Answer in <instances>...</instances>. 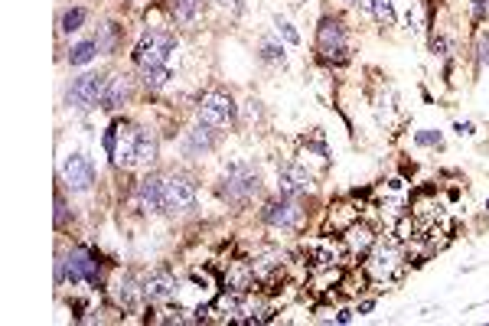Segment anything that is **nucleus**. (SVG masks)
<instances>
[{
  "instance_id": "7c9ffc66",
  "label": "nucleus",
  "mask_w": 489,
  "mask_h": 326,
  "mask_svg": "<svg viewBox=\"0 0 489 326\" xmlns=\"http://www.w3.org/2000/svg\"><path fill=\"white\" fill-rule=\"evenodd\" d=\"M417 144H440V134H417Z\"/></svg>"
},
{
  "instance_id": "4468645a",
  "label": "nucleus",
  "mask_w": 489,
  "mask_h": 326,
  "mask_svg": "<svg viewBox=\"0 0 489 326\" xmlns=\"http://www.w3.org/2000/svg\"><path fill=\"white\" fill-rule=\"evenodd\" d=\"M127 95H131V78L127 76L108 78V85H105V98H101V108H105V111H118V108L127 101Z\"/></svg>"
},
{
  "instance_id": "72a5a7b5",
  "label": "nucleus",
  "mask_w": 489,
  "mask_h": 326,
  "mask_svg": "<svg viewBox=\"0 0 489 326\" xmlns=\"http://www.w3.org/2000/svg\"><path fill=\"white\" fill-rule=\"evenodd\" d=\"M346 3H359V0H346Z\"/></svg>"
},
{
  "instance_id": "ddd939ff",
  "label": "nucleus",
  "mask_w": 489,
  "mask_h": 326,
  "mask_svg": "<svg viewBox=\"0 0 489 326\" xmlns=\"http://www.w3.org/2000/svg\"><path fill=\"white\" fill-rule=\"evenodd\" d=\"M213 144H215V134H213V127L209 124H196L193 131H186V138H183V151L189 153V157H199V153L206 151H213Z\"/></svg>"
},
{
  "instance_id": "1a4fd4ad",
  "label": "nucleus",
  "mask_w": 489,
  "mask_h": 326,
  "mask_svg": "<svg viewBox=\"0 0 489 326\" xmlns=\"http://www.w3.org/2000/svg\"><path fill=\"white\" fill-rule=\"evenodd\" d=\"M261 219L268 226H277V228H294L301 222V209H297V202L290 199H281V202H268L264 206Z\"/></svg>"
},
{
  "instance_id": "f3484780",
  "label": "nucleus",
  "mask_w": 489,
  "mask_h": 326,
  "mask_svg": "<svg viewBox=\"0 0 489 326\" xmlns=\"http://www.w3.org/2000/svg\"><path fill=\"white\" fill-rule=\"evenodd\" d=\"M395 261H398L395 245H378V251L372 254V261H369V271H372L376 277H389L391 268H395Z\"/></svg>"
},
{
  "instance_id": "6ab92c4d",
  "label": "nucleus",
  "mask_w": 489,
  "mask_h": 326,
  "mask_svg": "<svg viewBox=\"0 0 489 326\" xmlns=\"http://www.w3.org/2000/svg\"><path fill=\"white\" fill-rule=\"evenodd\" d=\"M226 281H228V290L245 294V290L254 284V268H248V264H235V268H232V274H228Z\"/></svg>"
},
{
  "instance_id": "dca6fc26",
  "label": "nucleus",
  "mask_w": 489,
  "mask_h": 326,
  "mask_svg": "<svg viewBox=\"0 0 489 326\" xmlns=\"http://www.w3.org/2000/svg\"><path fill=\"white\" fill-rule=\"evenodd\" d=\"M140 297H144V287H138V281L131 274H124L118 284H114V301L121 303L124 310H134L140 303Z\"/></svg>"
},
{
  "instance_id": "5701e85b",
  "label": "nucleus",
  "mask_w": 489,
  "mask_h": 326,
  "mask_svg": "<svg viewBox=\"0 0 489 326\" xmlns=\"http://www.w3.org/2000/svg\"><path fill=\"white\" fill-rule=\"evenodd\" d=\"M199 3L202 0H173V13L180 23H193L199 17Z\"/></svg>"
},
{
  "instance_id": "a211bd4d",
  "label": "nucleus",
  "mask_w": 489,
  "mask_h": 326,
  "mask_svg": "<svg viewBox=\"0 0 489 326\" xmlns=\"http://www.w3.org/2000/svg\"><path fill=\"white\" fill-rule=\"evenodd\" d=\"M157 157V138L147 127H138V153H134V166H151Z\"/></svg>"
},
{
  "instance_id": "f8f14e48",
  "label": "nucleus",
  "mask_w": 489,
  "mask_h": 326,
  "mask_svg": "<svg viewBox=\"0 0 489 326\" xmlns=\"http://www.w3.org/2000/svg\"><path fill=\"white\" fill-rule=\"evenodd\" d=\"M173 294H176V277L170 274V271H153V274L144 281V297L153 303L170 301Z\"/></svg>"
},
{
  "instance_id": "0eeeda50",
  "label": "nucleus",
  "mask_w": 489,
  "mask_h": 326,
  "mask_svg": "<svg viewBox=\"0 0 489 326\" xmlns=\"http://www.w3.org/2000/svg\"><path fill=\"white\" fill-rule=\"evenodd\" d=\"M63 180H65V186L72 189V193H88L91 183H95L91 160H88L85 153H72V157L63 163Z\"/></svg>"
},
{
  "instance_id": "423d86ee",
  "label": "nucleus",
  "mask_w": 489,
  "mask_h": 326,
  "mask_svg": "<svg viewBox=\"0 0 489 326\" xmlns=\"http://www.w3.org/2000/svg\"><path fill=\"white\" fill-rule=\"evenodd\" d=\"M163 199H166V213H186L196 206V186L186 176H166L163 180Z\"/></svg>"
},
{
  "instance_id": "473e14b6",
  "label": "nucleus",
  "mask_w": 489,
  "mask_h": 326,
  "mask_svg": "<svg viewBox=\"0 0 489 326\" xmlns=\"http://www.w3.org/2000/svg\"><path fill=\"white\" fill-rule=\"evenodd\" d=\"M447 50V39H434V52H444Z\"/></svg>"
},
{
  "instance_id": "393cba45",
  "label": "nucleus",
  "mask_w": 489,
  "mask_h": 326,
  "mask_svg": "<svg viewBox=\"0 0 489 326\" xmlns=\"http://www.w3.org/2000/svg\"><path fill=\"white\" fill-rule=\"evenodd\" d=\"M372 13H376L382 23H395V7H391V0H372Z\"/></svg>"
},
{
  "instance_id": "4be33fe9",
  "label": "nucleus",
  "mask_w": 489,
  "mask_h": 326,
  "mask_svg": "<svg viewBox=\"0 0 489 326\" xmlns=\"http://www.w3.org/2000/svg\"><path fill=\"white\" fill-rule=\"evenodd\" d=\"M95 52H98V43H95V39H85V43L72 46V52H69V63H72V65H88L91 59H95Z\"/></svg>"
},
{
  "instance_id": "bb28decb",
  "label": "nucleus",
  "mask_w": 489,
  "mask_h": 326,
  "mask_svg": "<svg viewBox=\"0 0 489 326\" xmlns=\"http://www.w3.org/2000/svg\"><path fill=\"white\" fill-rule=\"evenodd\" d=\"M118 134H121V124H111L105 131V151H108L111 160H114V151H118Z\"/></svg>"
},
{
  "instance_id": "cd10ccee",
  "label": "nucleus",
  "mask_w": 489,
  "mask_h": 326,
  "mask_svg": "<svg viewBox=\"0 0 489 326\" xmlns=\"http://www.w3.org/2000/svg\"><path fill=\"white\" fill-rule=\"evenodd\" d=\"M274 23H277V33H281V36L287 39V43H301V36H297V30H294V26H290L287 20H281V17H277Z\"/></svg>"
},
{
  "instance_id": "9b49d317",
  "label": "nucleus",
  "mask_w": 489,
  "mask_h": 326,
  "mask_svg": "<svg viewBox=\"0 0 489 326\" xmlns=\"http://www.w3.org/2000/svg\"><path fill=\"white\" fill-rule=\"evenodd\" d=\"M138 199H140V209H147V213H166V199H163V180L160 176H147V180H140Z\"/></svg>"
},
{
  "instance_id": "6e6552de",
  "label": "nucleus",
  "mask_w": 489,
  "mask_h": 326,
  "mask_svg": "<svg viewBox=\"0 0 489 326\" xmlns=\"http://www.w3.org/2000/svg\"><path fill=\"white\" fill-rule=\"evenodd\" d=\"M277 186H281L284 196H301V193H307V189L314 186V176L307 173L301 163H290V166H284L277 173Z\"/></svg>"
},
{
  "instance_id": "f257e3e1",
  "label": "nucleus",
  "mask_w": 489,
  "mask_h": 326,
  "mask_svg": "<svg viewBox=\"0 0 489 326\" xmlns=\"http://www.w3.org/2000/svg\"><path fill=\"white\" fill-rule=\"evenodd\" d=\"M56 281L63 284H98V261L88 251H69V258L56 261Z\"/></svg>"
},
{
  "instance_id": "a878e982",
  "label": "nucleus",
  "mask_w": 489,
  "mask_h": 326,
  "mask_svg": "<svg viewBox=\"0 0 489 326\" xmlns=\"http://www.w3.org/2000/svg\"><path fill=\"white\" fill-rule=\"evenodd\" d=\"M261 59L264 63H284V46H277V43H261Z\"/></svg>"
},
{
  "instance_id": "39448f33",
  "label": "nucleus",
  "mask_w": 489,
  "mask_h": 326,
  "mask_svg": "<svg viewBox=\"0 0 489 326\" xmlns=\"http://www.w3.org/2000/svg\"><path fill=\"white\" fill-rule=\"evenodd\" d=\"M199 121L209 127H228L235 121V101L226 91H209L199 101Z\"/></svg>"
},
{
  "instance_id": "aec40b11",
  "label": "nucleus",
  "mask_w": 489,
  "mask_h": 326,
  "mask_svg": "<svg viewBox=\"0 0 489 326\" xmlns=\"http://www.w3.org/2000/svg\"><path fill=\"white\" fill-rule=\"evenodd\" d=\"M140 78H144L147 88H163L173 76H170L166 65H144V69H140Z\"/></svg>"
},
{
  "instance_id": "c756f323",
  "label": "nucleus",
  "mask_w": 489,
  "mask_h": 326,
  "mask_svg": "<svg viewBox=\"0 0 489 326\" xmlns=\"http://www.w3.org/2000/svg\"><path fill=\"white\" fill-rule=\"evenodd\" d=\"M56 222H59V226L65 222V202H63V196H56Z\"/></svg>"
},
{
  "instance_id": "2eb2a0df",
  "label": "nucleus",
  "mask_w": 489,
  "mask_h": 326,
  "mask_svg": "<svg viewBox=\"0 0 489 326\" xmlns=\"http://www.w3.org/2000/svg\"><path fill=\"white\" fill-rule=\"evenodd\" d=\"M134 153H138V127H124L118 134V151H114V163L121 166H134Z\"/></svg>"
},
{
  "instance_id": "20e7f679",
  "label": "nucleus",
  "mask_w": 489,
  "mask_h": 326,
  "mask_svg": "<svg viewBox=\"0 0 489 326\" xmlns=\"http://www.w3.org/2000/svg\"><path fill=\"white\" fill-rule=\"evenodd\" d=\"M105 85H108V78H101V76L76 78L72 88H69V95H65V105L76 108V111H88V108L101 105V98H105Z\"/></svg>"
},
{
  "instance_id": "b1692460",
  "label": "nucleus",
  "mask_w": 489,
  "mask_h": 326,
  "mask_svg": "<svg viewBox=\"0 0 489 326\" xmlns=\"http://www.w3.org/2000/svg\"><path fill=\"white\" fill-rule=\"evenodd\" d=\"M82 23H85V10L82 7H72V10L63 13V33H76V30H82Z\"/></svg>"
},
{
  "instance_id": "c85d7f7f",
  "label": "nucleus",
  "mask_w": 489,
  "mask_h": 326,
  "mask_svg": "<svg viewBox=\"0 0 489 326\" xmlns=\"http://www.w3.org/2000/svg\"><path fill=\"white\" fill-rule=\"evenodd\" d=\"M479 59H483V65H489V36L479 39Z\"/></svg>"
},
{
  "instance_id": "f03ea898",
  "label": "nucleus",
  "mask_w": 489,
  "mask_h": 326,
  "mask_svg": "<svg viewBox=\"0 0 489 326\" xmlns=\"http://www.w3.org/2000/svg\"><path fill=\"white\" fill-rule=\"evenodd\" d=\"M219 193H222L226 202L241 206V202H248L251 196L258 193V173H254L251 166H245V163H235V166H228V173L222 176Z\"/></svg>"
},
{
  "instance_id": "7ed1b4c3",
  "label": "nucleus",
  "mask_w": 489,
  "mask_h": 326,
  "mask_svg": "<svg viewBox=\"0 0 489 326\" xmlns=\"http://www.w3.org/2000/svg\"><path fill=\"white\" fill-rule=\"evenodd\" d=\"M173 46H176V39L170 36V33H163V30H151V33H144V36H140L138 50H134V59H138L140 69H144V65H166Z\"/></svg>"
},
{
  "instance_id": "2f4dec72",
  "label": "nucleus",
  "mask_w": 489,
  "mask_h": 326,
  "mask_svg": "<svg viewBox=\"0 0 489 326\" xmlns=\"http://www.w3.org/2000/svg\"><path fill=\"white\" fill-rule=\"evenodd\" d=\"M219 3H222V7H228V10H241L239 0H219Z\"/></svg>"
},
{
  "instance_id": "412c9836",
  "label": "nucleus",
  "mask_w": 489,
  "mask_h": 326,
  "mask_svg": "<svg viewBox=\"0 0 489 326\" xmlns=\"http://www.w3.org/2000/svg\"><path fill=\"white\" fill-rule=\"evenodd\" d=\"M372 241H376V235H372V228H349V235H346V245H349L352 251H369L372 248Z\"/></svg>"
},
{
  "instance_id": "9d476101",
  "label": "nucleus",
  "mask_w": 489,
  "mask_h": 326,
  "mask_svg": "<svg viewBox=\"0 0 489 326\" xmlns=\"http://www.w3.org/2000/svg\"><path fill=\"white\" fill-rule=\"evenodd\" d=\"M320 50L326 52V59H333V52H336V59H343V52H346V30L339 20H323L320 23Z\"/></svg>"
}]
</instances>
